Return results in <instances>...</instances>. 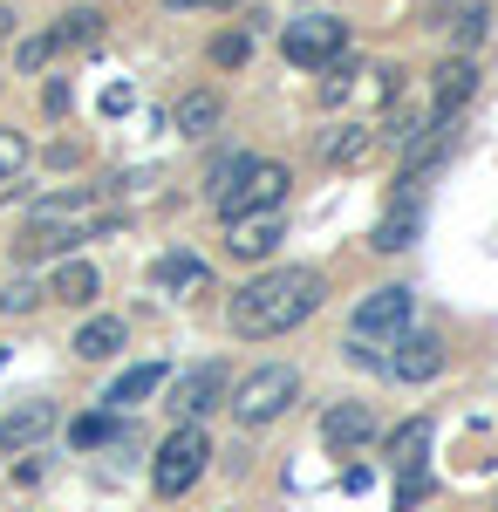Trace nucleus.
I'll list each match as a JSON object with an SVG mask.
<instances>
[{
  "label": "nucleus",
  "mask_w": 498,
  "mask_h": 512,
  "mask_svg": "<svg viewBox=\"0 0 498 512\" xmlns=\"http://www.w3.org/2000/svg\"><path fill=\"white\" fill-rule=\"evenodd\" d=\"M164 7H171V14H178V7H205V0H164Z\"/></svg>",
  "instance_id": "nucleus-33"
},
{
  "label": "nucleus",
  "mask_w": 498,
  "mask_h": 512,
  "mask_svg": "<svg viewBox=\"0 0 498 512\" xmlns=\"http://www.w3.org/2000/svg\"><path fill=\"white\" fill-rule=\"evenodd\" d=\"M55 35V48H82V41L103 35V14L96 7H76V14H62V28H48Z\"/></svg>",
  "instance_id": "nucleus-23"
},
{
  "label": "nucleus",
  "mask_w": 498,
  "mask_h": 512,
  "mask_svg": "<svg viewBox=\"0 0 498 512\" xmlns=\"http://www.w3.org/2000/svg\"><path fill=\"white\" fill-rule=\"evenodd\" d=\"M423 137V117L410 110V103H389V117H383V130H376V144H389V151H410Z\"/></svg>",
  "instance_id": "nucleus-22"
},
{
  "label": "nucleus",
  "mask_w": 498,
  "mask_h": 512,
  "mask_svg": "<svg viewBox=\"0 0 498 512\" xmlns=\"http://www.w3.org/2000/svg\"><path fill=\"white\" fill-rule=\"evenodd\" d=\"M294 396H301L294 362H260V369H246V376L226 390V410L239 417V424H253V431H260V424H273Z\"/></svg>",
  "instance_id": "nucleus-2"
},
{
  "label": "nucleus",
  "mask_w": 498,
  "mask_h": 512,
  "mask_svg": "<svg viewBox=\"0 0 498 512\" xmlns=\"http://www.w3.org/2000/svg\"><path fill=\"white\" fill-rule=\"evenodd\" d=\"M410 239H417V205H396V212H389L383 226L369 233V246H376V253H403Z\"/></svg>",
  "instance_id": "nucleus-21"
},
{
  "label": "nucleus",
  "mask_w": 498,
  "mask_h": 512,
  "mask_svg": "<svg viewBox=\"0 0 498 512\" xmlns=\"http://www.w3.org/2000/svg\"><path fill=\"white\" fill-rule=\"evenodd\" d=\"M7 35H14V14H7V7H0V41H7Z\"/></svg>",
  "instance_id": "nucleus-32"
},
{
  "label": "nucleus",
  "mask_w": 498,
  "mask_h": 512,
  "mask_svg": "<svg viewBox=\"0 0 498 512\" xmlns=\"http://www.w3.org/2000/svg\"><path fill=\"white\" fill-rule=\"evenodd\" d=\"M212 198H219V219H239V212H267V205H287V164L246 158Z\"/></svg>",
  "instance_id": "nucleus-4"
},
{
  "label": "nucleus",
  "mask_w": 498,
  "mask_h": 512,
  "mask_svg": "<svg viewBox=\"0 0 498 512\" xmlns=\"http://www.w3.org/2000/svg\"><path fill=\"white\" fill-rule=\"evenodd\" d=\"M369 151H376V130H369V123H342V130H328V137H321V164H328V171L362 164Z\"/></svg>",
  "instance_id": "nucleus-18"
},
{
  "label": "nucleus",
  "mask_w": 498,
  "mask_h": 512,
  "mask_svg": "<svg viewBox=\"0 0 498 512\" xmlns=\"http://www.w3.org/2000/svg\"><path fill=\"white\" fill-rule=\"evenodd\" d=\"M103 233V219H28V233H21V260H48V253H76L82 239Z\"/></svg>",
  "instance_id": "nucleus-10"
},
{
  "label": "nucleus",
  "mask_w": 498,
  "mask_h": 512,
  "mask_svg": "<svg viewBox=\"0 0 498 512\" xmlns=\"http://www.w3.org/2000/svg\"><path fill=\"white\" fill-rule=\"evenodd\" d=\"M96 212V198L89 192H55V198H41L35 205V219H89Z\"/></svg>",
  "instance_id": "nucleus-24"
},
{
  "label": "nucleus",
  "mask_w": 498,
  "mask_h": 512,
  "mask_svg": "<svg viewBox=\"0 0 498 512\" xmlns=\"http://www.w3.org/2000/svg\"><path fill=\"white\" fill-rule=\"evenodd\" d=\"M376 437V410L369 403H335L328 417H321V444L328 451H362Z\"/></svg>",
  "instance_id": "nucleus-12"
},
{
  "label": "nucleus",
  "mask_w": 498,
  "mask_h": 512,
  "mask_svg": "<svg viewBox=\"0 0 498 512\" xmlns=\"http://www.w3.org/2000/svg\"><path fill=\"white\" fill-rule=\"evenodd\" d=\"M164 383H171V369H164V362H137V369H123V376H116L110 390H103V410H116V417H123L130 403H144V396H157Z\"/></svg>",
  "instance_id": "nucleus-16"
},
{
  "label": "nucleus",
  "mask_w": 498,
  "mask_h": 512,
  "mask_svg": "<svg viewBox=\"0 0 498 512\" xmlns=\"http://www.w3.org/2000/svg\"><path fill=\"white\" fill-rule=\"evenodd\" d=\"M430 492H437V478H430V472H417V478H403V485H396V512H417L423 499H430Z\"/></svg>",
  "instance_id": "nucleus-29"
},
{
  "label": "nucleus",
  "mask_w": 498,
  "mask_h": 512,
  "mask_svg": "<svg viewBox=\"0 0 498 512\" xmlns=\"http://www.w3.org/2000/svg\"><path fill=\"white\" fill-rule=\"evenodd\" d=\"M396 383H430V376H444V335H430V328H410V335H396L389 342V362H383Z\"/></svg>",
  "instance_id": "nucleus-8"
},
{
  "label": "nucleus",
  "mask_w": 498,
  "mask_h": 512,
  "mask_svg": "<svg viewBox=\"0 0 498 512\" xmlns=\"http://www.w3.org/2000/svg\"><path fill=\"white\" fill-rule=\"evenodd\" d=\"M430 437H437L430 417H410V424L389 431V465H396V478H417L423 465H430Z\"/></svg>",
  "instance_id": "nucleus-14"
},
{
  "label": "nucleus",
  "mask_w": 498,
  "mask_h": 512,
  "mask_svg": "<svg viewBox=\"0 0 498 512\" xmlns=\"http://www.w3.org/2000/svg\"><path fill=\"white\" fill-rule=\"evenodd\" d=\"M48 55H55V35H28V41H21V55H14V69H21V76H35Z\"/></svg>",
  "instance_id": "nucleus-28"
},
{
  "label": "nucleus",
  "mask_w": 498,
  "mask_h": 512,
  "mask_svg": "<svg viewBox=\"0 0 498 512\" xmlns=\"http://www.w3.org/2000/svg\"><path fill=\"white\" fill-rule=\"evenodd\" d=\"M232 390V369L226 362H192V369H178V383H171V417L178 424H198L205 410H219Z\"/></svg>",
  "instance_id": "nucleus-7"
},
{
  "label": "nucleus",
  "mask_w": 498,
  "mask_h": 512,
  "mask_svg": "<svg viewBox=\"0 0 498 512\" xmlns=\"http://www.w3.org/2000/svg\"><path fill=\"white\" fill-rule=\"evenodd\" d=\"M110 431H116V410H103V417H82V424H76L69 437H76V444H103Z\"/></svg>",
  "instance_id": "nucleus-31"
},
{
  "label": "nucleus",
  "mask_w": 498,
  "mask_h": 512,
  "mask_svg": "<svg viewBox=\"0 0 498 512\" xmlns=\"http://www.w3.org/2000/svg\"><path fill=\"white\" fill-rule=\"evenodd\" d=\"M410 315H417L410 287H369L348 315V335L355 342H396V335H410Z\"/></svg>",
  "instance_id": "nucleus-6"
},
{
  "label": "nucleus",
  "mask_w": 498,
  "mask_h": 512,
  "mask_svg": "<svg viewBox=\"0 0 498 512\" xmlns=\"http://www.w3.org/2000/svg\"><path fill=\"white\" fill-rule=\"evenodd\" d=\"M280 55H287L294 69H335L348 55V21L342 14H301V21H287Z\"/></svg>",
  "instance_id": "nucleus-5"
},
{
  "label": "nucleus",
  "mask_w": 498,
  "mask_h": 512,
  "mask_svg": "<svg viewBox=\"0 0 498 512\" xmlns=\"http://www.w3.org/2000/svg\"><path fill=\"white\" fill-rule=\"evenodd\" d=\"M246 48H253L246 35H219V41H212V62H219V69H239V62H246Z\"/></svg>",
  "instance_id": "nucleus-30"
},
{
  "label": "nucleus",
  "mask_w": 498,
  "mask_h": 512,
  "mask_svg": "<svg viewBox=\"0 0 498 512\" xmlns=\"http://www.w3.org/2000/svg\"><path fill=\"white\" fill-rule=\"evenodd\" d=\"M485 28H492V7H485V0H471V7L458 14V55H464V48H478Z\"/></svg>",
  "instance_id": "nucleus-25"
},
{
  "label": "nucleus",
  "mask_w": 498,
  "mask_h": 512,
  "mask_svg": "<svg viewBox=\"0 0 498 512\" xmlns=\"http://www.w3.org/2000/svg\"><path fill=\"white\" fill-rule=\"evenodd\" d=\"M321 301H328L321 267H267V274H253L246 287H232L226 321H232L239 342H273V335H287V328L314 321V315H321Z\"/></svg>",
  "instance_id": "nucleus-1"
},
{
  "label": "nucleus",
  "mask_w": 498,
  "mask_h": 512,
  "mask_svg": "<svg viewBox=\"0 0 498 512\" xmlns=\"http://www.w3.org/2000/svg\"><path fill=\"white\" fill-rule=\"evenodd\" d=\"M287 233V205H267V212H239L226 219V253L232 260H267Z\"/></svg>",
  "instance_id": "nucleus-9"
},
{
  "label": "nucleus",
  "mask_w": 498,
  "mask_h": 512,
  "mask_svg": "<svg viewBox=\"0 0 498 512\" xmlns=\"http://www.w3.org/2000/svg\"><path fill=\"white\" fill-rule=\"evenodd\" d=\"M35 308H41L35 280H7V287H0V315H35Z\"/></svg>",
  "instance_id": "nucleus-26"
},
{
  "label": "nucleus",
  "mask_w": 498,
  "mask_h": 512,
  "mask_svg": "<svg viewBox=\"0 0 498 512\" xmlns=\"http://www.w3.org/2000/svg\"><path fill=\"white\" fill-rule=\"evenodd\" d=\"M151 280L164 287V294H178V301H192V294H205L212 287V267L198 260V253H164L151 267Z\"/></svg>",
  "instance_id": "nucleus-15"
},
{
  "label": "nucleus",
  "mask_w": 498,
  "mask_h": 512,
  "mask_svg": "<svg viewBox=\"0 0 498 512\" xmlns=\"http://www.w3.org/2000/svg\"><path fill=\"white\" fill-rule=\"evenodd\" d=\"M471 89H478V69H471V55H451V62H437V69H430L437 117H458L464 103H471Z\"/></svg>",
  "instance_id": "nucleus-13"
},
{
  "label": "nucleus",
  "mask_w": 498,
  "mask_h": 512,
  "mask_svg": "<svg viewBox=\"0 0 498 512\" xmlns=\"http://www.w3.org/2000/svg\"><path fill=\"white\" fill-rule=\"evenodd\" d=\"M205 465H212V437L198 431V424H178L151 458V492L157 499H185L198 478H205Z\"/></svg>",
  "instance_id": "nucleus-3"
},
{
  "label": "nucleus",
  "mask_w": 498,
  "mask_h": 512,
  "mask_svg": "<svg viewBox=\"0 0 498 512\" xmlns=\"http://www.w3.org/2000/svg\"><path fill=\"white\" fill-rule=\"evenodd\" d=\"M212 7H232V0H212Z\"/></svg>",
  "instance_id": "nucleus-34"
},
{
  "label": "nucleus",
  "mask_w": 498,
  "mask_h": 512,
  "mask_svg": "<svg viewBox=\"0 0 498 512\" xmlns=\"http://www.w3.org/2000/svg\"><path fill=\"white\" fill-rule=\"evenodd\" d=\"M219 117H226V103H219L212 89H192V96H178V110H171L178 137H212V130H219Z\"/></svg>",
  "instance_id": "nucleus-20"
},
{
  "label": "nucleus",
  "mask_w": 498,
  "mask_h": 512,
  "mask_svg": "<svg viewBox=\"0 0 498 512\" xmlns=\"http://www.w3.org/2000/svg\"><path fill=\"white\" fill-rule=\"evenodd\" d=\"M96 287H103V274H96L89 260H62L55 280H48L41 294H48V301H62V308H89V301H96Z\"/></svg>",
  "instance_id": "nucleus-17"
},
{
  "label": "nucleus",
  "mask_w": 498,
  "mask_h": 512,
  "mask_svg": "<svg viewBox=\"0 0 498 512\" xmlns=\"http://www.w3.org/2000/svg\"><path fill=\"white\" fill-rule=\"evenodd\" d=\"M48 431H55V403L48 396H28V403H14L0 417V451H35Z\"/></svg>",
  "instance_id": "nucleus-11"
},
{
  "label": "nucleus",
  "mask_w": 498,
  "mask_h": 512,
  "mask_svg": "<svg viewBox=\"0 0 498 512\" xmlns=\"http://www.w3.org/2000/svg\"><path fill=\"white\" fill-rule=\"evenodd\" d=\"M21 171H28V137L21 130H0V185L21 178Z\"/></svg>",
  "instance_id": "nucleus-27"
},
{
  "label": "nucleus",
  "mask_w": 498,
  "mask_h": 512,
  "mask_svg": "<svg viewBox=\"0 0 498 512\" xmlns=\"http://www.w3.org/2000/svg\"><path fill=\"white\" fill-rule=\"evenodd\" d=\"M123 335H130L123 315H89L76 328V355H82V362H110V355L123 349Z\"/></svg>",
  "instance_id": "nucleus-19"
}]
</instances>
